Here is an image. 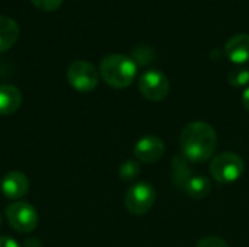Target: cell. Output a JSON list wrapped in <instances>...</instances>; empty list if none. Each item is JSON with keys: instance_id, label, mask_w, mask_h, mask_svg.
Instances as JSON below:
<instances>
[{"instance_id": "6da1fadb", "label": "cell", "mask_w": 249, "mask_h": 247, "mask_svg": "<svg viewBox=\"0 0 249 247\" xmlns=\"http://www.w3.org/2000/svg\"><path fill=\"white\" fill-rule=\"evenodd\" d=\"M217 147L216 130L203 121L187 124L179 134L181 154L191 163H203L213 157Z\"/></svg>"}, {"instance_id": "7a4b0ae2", "label": "cell", "mask_w": 249, "mask_h": 247, "mask_svg": "<svg viewBox=\"0 0 249 247\" xmlns=\"http://www.w3.org/2000/svg\"><path fill=\"white\" fill-rule=\"evenodd\" d=\"M99 74L108 86L114 89H124L134 82L137 74V64L127 55L109 54L102 58Z\"/></svg>"}, {"instance_id": "3957f363", "label": "cell", "mask_w": 249, "mask_h": 247, "mask_svg": "<svg viewBox=\"0 0 249 247\" xmlns=\"http://www.w3.org/2000/svg\"><path fill=\"white\" fill-rule=\"evenodd\" d=\"M209 170L219 183H233L242 178L245 172V163L241 156L226 151L213 157Z\"/></svg>"}, {"instance_id": "277c9868", "label": "cell", "mask_w": 249, "mask_h": 247, "mask_svg": "<svg viewBox=\"0 0 249 247\" xmlns=\"http://www.w3.org/2000/svg\"><path fill=\"white\" fill-rule=\"evenodd\" d=\"M155 201H156V191L147 182L134 183L131 188H128L124 198L125 208L133 215H144L155 205Z\"/></svg>"}, {"instance_id": "5b68a950", "label": "cell", "mask_w": 249, "mask_h": 247, "mask_svg": "<svg viewBox=\"0 0 249 247\" xmlns=\"http://www.w3.org/2000/svg\"><path fill=\"white\" fill-rule=\"evenodd\" d=\"M6 218L9 226L18 233H31L38 226L36 210L25 201H15L9 204L6 207Z\"/></svg>"}, {"instance_id": "8992f818", "label": "cell", "mask_w": 249, "mask_h": 247, "mask_svg": "<svg viewBox=\"0 0 249 247\" xmlns=\"http://www.w3.org/2000/svg\"><path fill=\"white\" fill-rule=\"evenodd\" d=\"M67 82L77 92H90L98 86L99 74L93 64L76 60L67 68Z\"/></svg>"}, {"instance_id": "52a82bcc", "label": "cell", "mask_w": 249, "mask_h": 247, "mask_svg": "<svg viewBox=\"0 0 249 247\" xmlns=\"http://www.w3.org/2000/svg\"><path fill=\"white\" fill-rule=\"evenodd\" d=\"M169 80L168 77L159 70H147L140 76L139 80V90L147 100L160 102L169 93Z\"/></svg>"}, {"instance_id": "ba28073f", "label": "cell", "mask_w": 249, "mask_h": 247, "mask_svg": "<svg viewBox=\"0 0 249 247\" xmlns=\"http://www.w3.org/2000/svg\"><path fill=\"white\" fill-rule=\"evenodd\" d=\"M165 154V143L156 135H146L134 146V156L142 163H155Z\"/></svg>"}, {"instance_id": "9c48e42d", "label": "cell", "mask_w": 249, "mask_h": 247, "mask_svg": "<svg viewBox=\"0 0 249 247\" xmlns=\"http://www.w3.org/2000/svg\"><path fill=\"white\" fill-rule=\"evenodd\" d=\"M1 194L9 199H20L28 194L29 181L22 172H9L0 181Z\"/></svg>"}, {"instance_id": "30bf717a", "label": "cell", "mask_w": 249, "mask_h": 247, "mask_svg": "<svg viewBox=\"0 0 249 247\" xmlns=\"http://www.w3.org/2000/svg\"><path fill=\"white\" fill-rule=\"evenodd\" d=\"M225 54L233 64H245L249 61V35L238 33L225 44Z\"/></svg>"}, {"instance_id": "8fae6325", "label": "cell", "mask_w": 249, "mask_h": 247, "mask_svg": "<svg viewBox=\"0 0 249 247\" xmlns=\"http://www.w3.org/2000/svg\"><path fill=\"white\" fill-rule=\"evenodd\" d=\"M22 105V93L13 84H0V115H12Z\"/></svg>"}, {"instance_id": "7c38bea8", "label": "cell", "mask_w": 249, "mask_h": 247, "mask_svg": "<svg viewBox=\"0 0 249 247\" xmlns=\"http://www.w3.org/2000/svg\"><path fill=\"white\" fill-rule=\"evenodd\" d=\"M194 176V170L191 167V162L185 159L182 154H177L172 159V182L175 188L185 189L188 181Z\"/></svg>"}, {"instance_id": "4fadbf2b", "label": "cell", "mask_w": 249, "mask_h": 247, "mask_svg": "<svg viewBox=\"0 0 249 247\" xmlns=\"http://www.w3.org/2000/svg\"><path fill=\"white\" fill-rule=\"evenodd\" d=\"M19 38V25L9 16L0 15V52L7 51Z\"/></svg>"}, {"instance_id": "5bb4252c", "label": "cell", "mask_w": 249, "mask_h": 247, "mask_svg": "<svg viewBox=\"0 0 249 247\" xmlns=\"http://www.w3.org/2000/svg\"><path fill=\"white\" fill-rule=\"evenodd\" d=\"M184 191L193 199H204L212 192V182L206 176L194 175L188 181V183H187V186H185Z\"/></svg>"}, {"instance_id": "9a60e30c", "label": "cell", "mask_w": 249, "mask_h": 247, "mask_svg": "<svg viewBox=\"0 0 249 247\" xmlns=\"http://www.w3.org/2000/svg\"><path fill=\"white\" fill-rule=\"evenodd\" d=\"M228 82L233 87H245L249 83V68L238 66L228 73Z\"/></svg>"}, {"instance_id": "2e32d148", "label": "cell", "mask_w": 249, "mask_h": 247, "mask_svg": "<svg viewBox=\"0 0 249 247\" xmlns=\"http://www.w3.org/2000/svg\"><path fill=\"white\" fill-rule=\"evenodd\" d=\"M140 170L142 169H140V165L137 162H134V160H125L120 166V169H118V176L124 182H133L134 179L139 178Z\"/></svg>"}, {"instance_id": "e0dca14e", "label": "cell", "mask_w": 249, "mask_h": 247, "mask_svg": "<svg viewBox=\"0 0 249 247\" xmlns=\"http://www.w3.org/2000/svg\"><path fill=\"white\" fill-rule=\"evenodd\" d=\"M131 58H133V61L137 64V66H147V64H150L152 61H153V58H155V51L150 48V47H147V45H139V47H136L134 49H133V52H131Z\"/></svg>"}, {"instance_id": "ac0fdd59", "label": "cell", "mask_w": 249, "mask_h": 247, "mask_svg": "<svg viewBox=\"0 0 249 247\" xmlns=\"http://www.w3.org/2000/svg\"><path fill=\"white\" fill-rule=\"evenodd\" d=\"M32 4L39 9V10H45V12H53L60 9V6L63 4V0H31Z\"/></svg>"}, {"instance_id": "d6986e66", "label": "cell", "mask_w": 249, "mask_h": 247, "mask_svg": "<svg viewBox=\"0 0 249 247\" xmlns=\"http://www.w3.org/2000/svg\"><path fill=\"white\" fill-rule=\"evenodd\" d=\"M196 247H231L223 239L216 237V236H207L203 237Z\"/></svg>"}, {"instance_id": "ffe728a7", "label": "cell", "mask_w": 249, "mask_h": 247, "mask_svg": "<svg viewBox=\"0 0 249 247\" xmlns=\"http://www.w3.org/2000/svg\"><path fill=\"white\" fill-rule=\"evenodd\" d=\"M0 247H20V246H19V243H18L15 239H12V237H9V236H0Z\"/></svg>"}, {"instance_id": "44dd1931", "label": "cell", "mask_w": 249, "mask_h": 247, "mask_svg": "<svg viewBox=\"0 0 249 247\" xmlns=\"http://www.w3.org/2000/svg\"><path fill=\"white\" fill-rule=\"evenodd\" d=\"M242 103H244V108L249 112V87L245 89V92L242 95Z\"/></svg>"}, {"instance_id": "7402d4cb", "label": "cell", "mask_w": 249, "mask_h": 247, "mask_svg": "<svg viewBox=\"0 0 249 247\" xmlns=\"http://www.w3.org/2000/svg\"><path fill=\"white\" fill-rule=\"evenodd\" d=\"M34 245H36V247H41V243H39L36 239H29V240H26V242L23 243V246L22 247H32Z\"/></svg>"}, {"instance_id": "603a6c76", "label": "cell", "mask_w": 249, "mask_h": 247, "mask_svg": "<svg viewBox=\"0 0 249 247\" xmlns=\"http://www.w3.org/2000/svg\"><path fill=\"white\" fill-rule=\"evenodd\" d=\"M0 227H1V218H0Z\"/></svg>"}]
</instances>
